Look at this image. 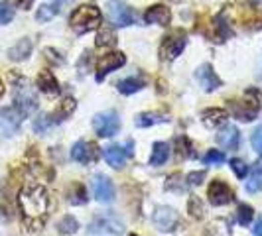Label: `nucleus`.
<instances>
[{
	"label": "nucleus",
	"instance_id": "2eb2a0df",
	"mask_svg": "<svg viewBox=\"0 0 262 236\" xmlns=\"http://www.w3.org/2000/svg\"><path fill=\"white\" fill-rule=\"evenodd\" d=\"M146 24H158V26H168L171 22V12L164 4H154L144 12Z\"/></svg>",
	"mask_w": 262,
	"mask_h": 236
},
{
	"label": "nucleus",
	"instance_id": "39448f33",
	"mask_svg": "<svg viewBox=\"0 0 262 236\" xmlns=\"http://www.w3.org/2000/svg\"><path fill=\"white\" fill-rule=\"evenodd\" d=\"M106 16L111 20V24L118 28H126L136 24V12L124 0H108L106 4Z\"/></svg>",
	"mask_w": 262,
	"mask_h": 236
},
{
	"label": "nucleus",
	"instance_id": "f704fd0d",
	"mask_svg": "<svg viewBox=\"0 0 262 236\" xmlns=\"http://www.w3.org/2000/svg\"><path fill=\"white\" fill-rule=\"evenodd\" d=\"M231 170L236 173V177H241V179H245L247 177V173H249V166L243 161V159H231Z\"/></svg>",
	"mask_w": 262,
	"mask_h": 236
},
{
	"label": "nucleus",
	"instance_id": "72a5a7b5",
	"mask_svg": "<svg viewBox=\"0 0 262 236\" xmlns=\"http://www.w3.org/2000/svg\"><path fill=\"white\" fill-rule=\"evenodd\" d=\"M73 189H75V193H71L69 203H71V205H83V203L87 201V191H85V187L81 183H75Z\"/></svg>",
	"mask_w": 262,
	"mask_h": 236
},
{
	"label": "nucleus",
	"instance_id": "a18cd8bd",
	"mask_svg": "<svg viewBox=\"0 0 262 236\" xmlns=\"http://www.w3.org/2000/svg\"><path fill=\"white\" fill-rule=\"evenodd\" d=\"M250 2H252L254 6H262V0H250Z\"/></svg>",
	"mask_w": 262,
	"mask_h": 236
},
{
	"label": "nucleus",
	"instance_id": "4468645a",
	"mask_svg": "<svg viewBox=\"0 0 262 236\" xmlns=\"http://www.w3.org/2000/svg\"><path fill=\"white\" fill-rule=\"evenodd\" d=\"M152 221L156 224L160 230L168 232V230H173V226L178 224V213L170 207H158Z\"/></svg>",
	"mask_w": 262,
	"mask_h": 236
},
{
	"label": "nucleus",
	"instance_id": "cd10ccee",
	"mask_svg": "<svg viewBox=\"0 0 262 236\" xmlns=\"http://www.w3.org/2000/svg\"><path fill=\"white\" fill-rule=\"evenodd\" d=\"M14 12H16V10H14V6L10 0H0V26L12 22Z\"/></svg>",
	"mask_w": 262,
	"mask_h": 236
},
{
	"label": "nucleus",
	"instance_id": "f8f14e48",
	"mask_svg": "<svg viewBox=\"0 0 262 236\" xmlns=\"http://www.w3.org/2000/svg\"><path fill=\"white\" fill-rule=\"evenodd\" d=\"M207 197H209V203L215 205V207H221V205H227L235 199V193L229 185L225 181H213L209 185V191H207Z\"/></svg>",
	"mask_w": 262,
	"mask_h": 236
},
{
	"label": "nucleus",
	"instance_id": "0eeeda50",
	"mask_svg": "<svg viewBox=\"0 0 262 236\" xmlns=\"http://www.w3.org/2000/svg\"><path fill=\"white\" fill-rule=\"evenodd\" d=\"M185 43H187V36H185L182 30H173L170 36L164 38L162 45H160V55H162V59L173 61L180 53L184 52Z\"/></svg>",
	"mask_w": 262,
	"mask_h": 236
},
{
	"label": "nucleus",
	"instance_id": "2f4dec72",
	"mask_svg": "<svg viewBox=\"0 0 262 236\" xmlns=\"http://www.w3.org/2000/svg\"><path fill=\"white\" fill-rule=\"evenodd\" d=\"M0 213L6 217V219H12V203H10V197H8V191L6 189H2L0 191Z\"/></svg>",
	"mask_w": 262,
	"mask_h": 236
},
{
	"label": "nucleus",
	"instance_id": "4be33fe9",
	"mask_svg": "<svg viewBox=\"0 0 262 236\" xmlns=\"http://www.w3.org/2000/svg\"><path fill=\"white\" fill-rule=\"evenodd\" d=\"M117 34H115V30L111 26H99V34H97V38H95V45L99 48V50H108V48H115L117 45Z\"/></svg>",
	"mask_w": 262,
	"mask_h": 236
},
{
	"label": "nucleus",
	"instance_id": "aec40b11",
	"mask_svg": "<svg viewBox=\"0 0 262 236\" xmlns=\"http://www.w3.org/2000/svg\"><path fill=\"white\" fill-rule=\"evenodd\" d=\"M34 50V43H32V39L30 38H22L16 45H12L10 50H8V57L12 59V61H24L30 57V53Z\"/></svg>",
	"mask_w": 262,
	"mask_h": 236
},
{
	"label": "nucleus",
	"instance_id": "473e14b6",
	"mask_svg": "<svg viewBox=\"0 0 262 236\" xmlns=\"http://www.w3.org/2000/svg\"><path fill=\"white\" fill-rule=\"evenodd\" d=\"M53 124V118H50L48 114H41L39 118H36V122H34V130L38 132V134H46V132L52 128Z\"/></svg>",
	"mask_w": 262,
	"mask_h": 236
},
{
	"label": "nucleus",
	"instance_id": "bb28decb",
	"mask_svg": "<svg viewBox=\"0 0 262 236\" xmlns=\"http://www.w3.org/2000/svg\"><path fill=\"white\" fill-rule=\"evenodd\" d=\"M144 87V81L138 77H128V79H122L120 83H118V91L122 92V95H132V92L140 91Z\"/></svg>",
	"mask_w": 262,
	"mask_h": 236
},
{
	"label": "nucleus",
	"instance_id": "4c0bfd02",
	"mask_svg": "<svg viewBox=\"0 0 262 236\" xmlns=\"http://www.w3.org/2000/svg\"><path fill=\"white\" fill-rule=\"evenodd\" d=\"M250 144H252V148H254V152L262 154V124L252 132V140H250Z\"/></svg>",
	"mask_w": 262,
	"mask_h": 236
},
{
	"label": "nucleus",
	"instance_id": "79ce46f5",
	"mask_svg": "<svg viewBox=\"0 0 262 236\" xmlns=\"http://www.w3.org/2000/svg\"><path fill=\"white\" fill-rule=\"evenodd\" d=\"M16 4H18V8H22V10H30L32 4H34V0H16Z\"/></svg>",
	"mask_w": 262,
	"mask_h": 236
},
{
	"label": "nucleus",
	"instance_id": "b1692460",
	"mask_svg": "<svg viewBox=\"0 0 262 236\" xmlns=\"http://www.w3.org/2000/svg\"><path fill=\"white\" fill-rule=\"evenodd\" d=\"M75 106H77L75 99L66 97V99L59 103V106L55 108V112H53V122H61V120H66L67 116H71L73 110H75Z\"/></svg>",
	"mask_w": 262,
	"mask_h": 236
},
{
	"label": "nucleus",
	"instance_id": "c756f323",
	"mask_svg": "<svg viewBox=\"0 0 262 236\" xmlns=\"http://www.w3.org/2000/svg\"><path fill=\"white\" fill-rule=\"evenodd\" d=\"M77 228H79V223L73 217H63V219L59 221V224H57V230H59L61 234H73Z\"/></svg>",
	"mask_w": 262,
	"mask_h": 236
},
{
	"label": "nucleus",
	"instance_id": "7c9ffc66",
	"mask_svg": "<svg viewBox=\"0 0 262 236\" xmlns=\"http://www.w3.org/2000/svg\"><path fill=\"white\" fill-rule=\"evenodd\" d=\"M252 217H254V210H252L250 205H238V209H236V219H238V224L247 226V224H250Z\"/></svg>",
	"mask_w": 262,
	"mask_h": 236
},
{
	"label": "nucleus",
	"instance_id": "9d476101",
	"mask_svg": "<svg viewBox=\"0 0 262 236\" xmlns=\"http://www.w3.org/2000/svg\"><path fill=\"white\" fill-rule=\"evenodd\" d=\"M195 79H197V83H199V87L205 92L217 91V89L223 85V81L217 77V73L213 71V67H211L209 63H203V65L197 67Z\"/></svg>",
	"mask_w": 262,
	"mask_h": 236
},
{
	"label": "nucleus",
	"instance_id": "423d86ee",
	"mask_svg": "<svg viewBox=\"0 0 262 236\" xmlns=\"http://www.w3.org/2000/svg\"><path fill=\"white\" fill-rule=\"evenodd\" d=\"M14 106L20 110L22 116L32 114L38 108V97H36V92L28 87V83L22 77H20V83L16 85V105Z\"/></svg>",
	"mask_w": 262,
	"mask_h": 236
},
{
	"label": "nucleus",
	"instance_id": "ea45409f",
	"mask_svg": "<svg viewBox=\"0 0 262 236\" xmlns=\"http://www.w3.org/2000/svg\"><path fill=\"white\" fill-rule=\"evenodd\" d=\"M203 179H205V171H193V173L187 175L189 185H201L203 183Z\"/></svg>",
	"mask_w": 262,
	"mask_h": 236
},
{
	"label": "nucleus",
	"instance_id": "f3484780",
	"mask_svg": "<svg viewBox=\"0 0 262 236\" xmlns=\"http://www.w3.org/2000/svg\"><path fill=\"white\" fill-rule=\"evenodd\" d=\"M126 157H128V152L124 148H120V146H108V148H105L106 163L111 168H115V170H122L124 168Z\"/></svg>",
	"mask_w": 262,
	"mask_h": 236
},
{
	"label": "nucleus",
	"instance_id": "20e7f679",
	"mask_svg": "<svg viewBox=\"0 0 262 236\" xmlns=\"http://www.w3.org/2000/svg\"><path fill=\"white\" fill-rule=\"evenodd\" d=\"M89 232L95 236H120L124 232V224L115 213H99L93 219Z\"/></svg>",
	"mask_w": 262,
	"mask_h": 236
},
{
	"label": "nucleus",
	"instance_id": "49530a36",
	"mask_svg": "<svg viewBox=\"0 0 262 236\" xmlns=\"http://www.w3.org/2000/svg\"><path fill=\"white\" fill-rule=\"evenodd\" d=\"M130 236H138V234H130Z\"/></svg>",
	"mask_w": 262,
	"mask_h": 236
},
{
	"label": "nucleus",
	"instance_id": "9b49d317",
	"mask_svg": "<svg viewBox=\"0 0 262 236\" xmlns=\"http://www.w3.org/2000/svg\"><path fill=\"white\" fill-rule=\"evenodd\" d=\"M126 63V55L122 52H115V53H106L105 57L97 63V81L101 83L105 75H108L111 71H117L118 67H122Z\"/></svg>",
	"mask_w": 262,
	"mask_h": 236
},
{
	"label": "nucleus",
	"instance_id": "c9c22d12",
	"mask_svg": "<svg viewBox=\"0 0 262 236\" xmlns=\"http://www.w3.org/2000/svg\"><path fill=\"white\" fill-rule=\"evenodd\" d=\"M189 213H191V217L193 219H203V203L197 199V197H191L189 199Z\"/></svg>",
	"mask_w": 262,
	"mask_h": 236
},
{
	"label": "nucleus",
	"instance_id": "c03bdc74",
	"mask_svg": "<svg viewBox=\"0 0 262 236\" xmlns=\"http://www.w3.org/2000/svg\"><path fill=\"white\" fill-rule=\"evenodd\" d=\"M2 95H4V83H2V79H0V99H2Z\"/></svg>",
	"mask_w": 262,
	"mask_h": 236
},
{
	"label": "nucleus",
	"instance_id": "a19ab883",
	"mask_svg": "<svg viewBox=\"0 0 262 236\" xmlns=\"http://www.w3.org/2000/svg\"><path fill=\"white\" fill-rule=\"evenodd\" d=\"M46 55H48V59H50V61H53V63H59V65L63 63V57H59V53H55L53 50H50V48L46 50Z\"/></svg>",
	"mask_w": 262,
	"mask_h": 236
},
{
	"label": "nucleus",
	"instance_id": "e433bc0d",
	"mask_svg": "<svg viewBox=\"0 0 262 236\" xmlns=\"http://www.w3.org/2000/svg\"><path fill=\"white\" fill-rule=\"evenodd\" d=\"M176 146H178V156L180 157L193 156V152H189L191 148H189V140H187V138H178V140H176Z\"/></svg>",
	"mask_w": 262,
	"mask_h": 236
},
{
	"label": "nucleus",
	"instance_id": "412c9836",
	"mask_svg": "<svg viewBox=\"0 0 262 236\" xmlns=\"http://www.w3.org/2000/svg\"><path fill=\"white\" fill-rule=\"evenodd\" d=\"M227 116H229V112L225 108H207L203 112V124L207 128H219L227 122Z\"/></svg>",
	"mask_w": 262,
	"mask_h": 236
},
{
	"label": "nucleus",
	"instance_id": "393cba45",
	"mask_svg": "<svg viewBox=\"0 0 262 236\" xmlns=\"http://www.w3.org/2000/svg\"><path fill=\"white\" fill-rule=\"evenodd\" d=\"M168 156H170V146L166 142H156L154 148H152V156H150V163L152 166H162L168 161Z\"/></svg>",
	"mask_w": 262,
	"mask_h": 236
},
{
	"label": "nucleus",
	"instance_id": "7ed1b4c3",
	"mask_svg": "<svg viewBox=\"0 0 262 236\" xmlns=\"http://www.w3.org/2000/svg\"><path fill=\"white\" fill-rule=\"evenodd\" d=\"M262 108V92L258 89H249L245 92L243 101H235L233 105V114L243 122H250L254 120L258 110Z\"/></svg>",
	"mask_w": 262,
	"mask_h": 236
},
{
	"label": "nucleus",
	"instance_id": "37998d69",
	"mask_svg": "<svg viewBox=\"0 0 262 236\" xmlns=\"http://www.w3.org/2000/svg\"><path fill=\"white\" fill-rule=\"evenodd\" d=\"M252 232H254V236H262V219H258V223L254 224Z\"/></svg>",
	"mask_w": 262,
	"mask_h": 236
},
{
	"label": "nucleus",
	"instance_id": "6ab92c4d",
	"mask_svg": "<svg viewBox=\"0 0 262 236\" xmlns=\"http://www.w3.org/2000/svg\"><path fill=\"white\" fill-rule=\"evenodd\" d=\"M238 140H241V136H238L236 126H225L223 130L217 134V144L223 146L225 150H236Z\"/></svg>",
	"mask_w": 262,
	"mask_h": 236
},
{
	"label": "nucleus",
	"instance_id": "dca6fc26",
	"mask_svg": "<svg viewBox=\"0 0 262 236\" xmlns=\"http://www.w3.org/2000/svg\"><path fill=\"white\" fill-rule=\"evenodd\" d=\"M95 150H97L95 144H87L85 140H79L77 144L73 146V150H71V157L79 163H89L97 157Z\"/></svg>",
	"mask_w": 262,
	"mask_h": 236
},
{
	"label": "nucleus",
	"instance_id": "f03ea898",
	"mask_svg": "<svg viewBox=\"0 0 262 236\" xmlns=\"http://www.w3.org/2000/svg\"><path fill=\"white\" fill-rule=\"evenodd\" d=\"M103 22V14L97 6L93 4H83L73 10L71 18H69V26L75 34H87V32H93L101 26Z\"/></svg>",
	"mask_w": 262,
	"mask_h": 236
},
{
	"label": "nucleus",
	"instance_id": "5701e85b",
	"mask_svg": "<svg viewBox=\"0 0 262 236\" xmlns=\"http://www.w3.org/2000/svg\"><path fill=\"white\" fill-rule=\"evenodd\" d=\"M170 118H166L164 114H158V112H140L134 120V124L138 128H148V126H154V124H164Z\"/></svg>",
	"mask_w": 262,
	"mask_h": 236
},
{
	"label": "nucleus",
	"instance_id": "c85d7f7f",
	"mask_svg": "<svg viewBox=\"0 0 262 236\" xmlns=\"http://www.w3.org/2000/svg\"><path fill=\"white\" fill-rule=\"evenodd\" d=\"M59 12V8L57 6H52V4H43V6H39L38 8V12H36V20L38 22H50L55 14Z\"/></svg>",
	"mask_w": 262,
	"mask_h": 236
},
{
	"label": "nucleus",
	"instance_id": "a878e982",
	"mask_svg": "<svg viewBox=\"0 0 262 236\" xmlns=\"http://www.w3.org/2000/svg\"><path fill=\"white\" fill-rule=\"evenodd\" d=\"M262 189V161H258L254 166V170L250 173V177L247 179V191L249 193H256Z\"/></svg>",
	"mask_w": 262,
	"mask_h": 236
},
{
	"label": "nucleus",
	"instance_id": "6e6552de",
	"mask_svg": "<svg viewBox=\"0 0 262 236\" xmlns=\"http://www.w3.org/2000/svg\"><path fill=\"white\" fill-rule=\"evenodd\" d=\"M93 128L97 132V136L101 138H113L115 134L120 130V120H118L117 112H101L93 118Z\"/></svg>",
	"mask_w": 262,
	"mask_h": 236
},
{
	"label": "nucleus",
	"instance_id": "f257e3e1",
	"mask_svg": "<svg viewBox=\"0 0 262 236\" xmlns=\"http://www.w3.org/2000/svg\"><path fill=\"white\" fill-rule=\"evenodd\" d=\"M18 207L22 213V223L30 232H38L43 224L48 223L50 217V193L43 185L28 183L22 187L18 195Z\"/></svg>",
	"mask_w": 262,
	"mask_h": 236
},
{
	"label": "nucleus",
	"instance_id": "ddd939ff",
	"mask_svg": "<svg viewBox=\"0 0 262 236\" xmlns=\"http://www.w3.org/2000/svg\"><path fill=\"white\" fill-rule=\"evenodd\" d=\"M93 193L99 203H113L115 201V185L105 175H95L93 179Z\"/></svg>",
	"mask_w": 262,
	"mask_h": 236
},
{
	"label": "nucleus",
	"instance_id": "1a4fd4ad",
	"mask_svg": "<svg viewBox=\"0 0 262 236\" xmlns=\"http://www.w3.org/2000/svg\"><path fill=\"white\" fill-rule=\"evenodd\" d=\"M22 124V114L16 106H8L0 110V134L2 136H14Z\"/></svg>",
	"mask_w": 262,
	"mask_h": 236
},
{
	"label": "nucleus",
	"instance_id": "a211bd4d",
	"mask_svg": "<svg viewBox=\"0 0 262 236\" xmlns=\"http://www.w3.org/2000/svg\"><path fill=\"white\" fill-rule=\"evenodd\" d=\"M36 81H38L39 91L46 92V95H55V92L59 91V83H57V79H55V75L50 69H41Z\"/></svg>",
	"mask_w": 262,
	"mask_h": 236
},
{
	"label": "nucleus",
	"instance_id": "58836bf2",
	"mask_svg": "<svg viewBox=\"0 0 262 236\" xmlns=\"http://www.w3.org/2000/svg\"><path fill=\"white\" fill-rule=\"evenodd\" d=\"M223 161H225V154L219 152V150H211L209 154L205 156V163H209V166H213V163H223Z\"/></svg>",
	"mask_w": 262,
	"mask_h": 236
}]
</instances>
